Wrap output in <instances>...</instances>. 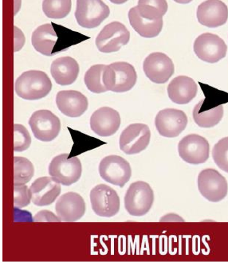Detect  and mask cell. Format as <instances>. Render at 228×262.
I'll return each instance as SVG.
<instances>
[{"label":"cell","mask_w":228,"mask_h":262,"mask_svg":"<svg viewBox=\"0 0 228 262\" xmlns=\"http://www.w3.org/2000/svg\"><path fill=\"white\" fill-rule=\"evenodd\" d=\"M143 70L152 82L164 84L174 74L175 67L169 56L163 53L154 52L144 59Z\"/></svg>","instance_id":"cell-15"},{"label":"cell","mask_w":228,"mask_h":262,"mask_svg":"<svg viewBox=\"0 0 228 262\" xmlns=\"http://www.w3.org/2000/svg\"><path fill=\"white\" fill-rule=\"evenodd\" d=\"M197 183L200 194L212 203L222 201L227 194V181L215 169L203 170L198 176Z\"/></svg>","instance_id":"cell-6"},{"label":"cell","mask_w":228,"mask_h":262,"mask_svg":"<svg viewBox=\"0 0 228 262\" xmlns=\"http://www.w3.org/2000/svg\"><path fill=\"white\" fill-rule=\"evenodd\" d=\"M55 211L61 222L78 221L86 213V203L79 194L67 192L56 202Z\"/></svg>","instance_id":"cell-18"},{"label":"cell","mask_w":228,"mask_h":262,"mask_svg":"<svg viewBox=\"0 0 228 262\" xmlns=\"http://www.w3.org/2000/svg\"><path fill=\"white\" fill-rule=\"evenodd\" d=\"M31 190L25 184H15L14 186V206L15 208H24L31 203Z\"/></svg>","instance_id":"cell-31"},{"label":"cell","mask_w":228,"mask_h":262,"mask_svg":"<svg viewBox=\"0 0 228 262\" xmlns=\"http://www.w3.org/2000/svg\"><path fill=\"white\" fill-rule=\"evenodd\" d=\"M194 52L199 59L208 63H216L226 57L227 46L220 37L204 33L195 40Z\"/></svg>","instance_id":"cell-11"},{"label":"cell","mask_w":228,"mask_h":262,"mask_svg":"<svg viewBox=\"0 0 228 262\" xmlns=\"http://www.w3.org/2000/svg\"><path fill=\"white\" fill-rule=\"evenodd\" d=\"M180 158L188 164H204L209 160L210 145L206 139L198 134H190L183 137L178 144Z\"/></svg>","instance_id":"cell-13"},{"label":"cell","mask_w":228,"mask_h":262,"mask_svg":"<svg viewBox=\"0 0 228 262\" xmlns=\"http://www.w3.org/2000/svg\"><path fill=\"white\" fill-rule=\"evenodd\" d=\"M31 131L37 140L43 142L54 140L61 131V121L49 110L34 112L29 120Z\"/></svg>","instance_id":"cell-10"},{"label":"cell","mask_w":228,"mask_h":262,"mask_svg":"<svg viewBox=\"0 0 228 262\" xmlns=\"http://www.w3.org/2000/svg\"><path fill=\"white\" fill-rule=\"evenodd\" d=\"M102 80L107 91L126 93L134 87L137 74L131 64L119 61L106 66Z\"/></svg>","instance_id":"cell-2"},{"label":"cell","mask_w":228,"mask_h":262,"mask_svg":"<svg viewBox=\"0 0 228 262\" xmlns=\"http://www.w3.org/2000/svg\"><path fill=\"white\" fill-rule=\"evenodd\" d=\"M31 144V137L27 127L22 124H14V151L17 152L26 151Z\"/></svg>","instance_id":"cell-30"},{"label":"cell","mask_w":228,"mask_h":262,"mask_svg":"<svg viewBox=\"0 0 228 262\" xmlns=\"http://www.w3.org/2000/svg\"><path fill=\"white\" fill-rule=\"evenodd\" d=\"M204 100L199 101L193 110V119L199 127L210 128L217 125L223 119V106L222 104L216 106L211 110L202 111L201 106Z\"/></svg>","instance_id":"cell-25"},{"label":"cell","mask_w":228,"mask_h":262,"mask_svg":"<svg viewBox=\"0 0 228 262\" xmlns=\"http://www.w3.org/2000/svg\"><path fill=\"white\" fill-rule=\"evenodd\" d=\"M130 25L134 31L146 38H153L158 36L163 28V18L160 20H150L142 17L137 11V7L129 11Z\"/></svg>","instance_id":"cell-24"},{"label":"cell","mask_w":228,"mask_h":262,"mask_svg":"<svg viewBox=\"0 0 228 262\" xmlns=\"http://www.w3.org/2000/svg\"><path fill=\"white\" fill-rule=\"evenodd\" d=\"M110 1L114 4H123L127 2L128 0H110Z\"/></svg>","instance_id":"cell-36"},{"label":"cell","mask_w":228,"mask_h":262,"mask_svg":"<svg viewBox=\"0 0 228 262\" xmlns=\"http://www.w3.org/2000/svg\"><path fill=\"white\" fill-rule=\"evenodd\" d=\"M151 139V132L144 124H132L120 134L119 145L127 155L138 154L147 148Z\"/></svg>","instance_id":"cell-12"},{"label":"cell","mask_w":228,"mask_h":262,"mask_svg":"<svg viewBox=\"0 0 228 262\" xmlns=\"http://www.w3.org/2000/svg\"><path fill=\"white\" fill-rule=\"evenodd\" d=\"M212 158L220 170L228 173V137L221 139L215 144Z\"/></svg>","instance_id":"cell-29"},{"label":"cell","mask_w":228,"mask_h":262,"mask_svg":"<svg viewBox=\"0 0 228 262\" xmlns=\"http://www.w3.org/2000/svg\"><path fill=\"white\" fill-rule=\"evenodd\" d=\"M138 4L151 6L159 10L163 15L167 13L168 8H169L166 0H139Z\"/></svg>","instance_id":"cell-32"},{"label":"cell","mask_w":228,"mask_h":262,"mask_svg":"<svg viewBox=\"0 0 228 262\" xmlns=\"http://www.w3.org/2000/svg\"><path fill=\"white\" fill-rule=\"evenodd\" d=\"M130 32L120 22H113L106 25L96 38L95 43L101 53L117 52L123 46L129 43Z\"/></svg>","instance_id":"cell-9"},{"label":"cell","mask_w":228,"mask_h":262,"mask_svg":"<svg viewBox=\"0 0 228 262\" xmlns=\"http://www.w3.org/2000/svg\"><path fill=\"white\" fill-rule=\"evenodd\" d=\"M52 82L46 73L40 70L24 72L15 81L17 95L27 101H36L47 97L51 93Z\"/></svg>","instance_id":"cell-1"},{"label":"cell","mask_w":228,"mask_h":262,"mask_svg":"<svg viewBox=\"0 0 228 262\" xmlns=\"http://www.w3.org/2000/svg\"><path fill=\"white\" fill-rule=\"evenodd\" d=\"M175 2L180 4H188L189 3L192 2L193 0H173Z\"/></svg>","instance_id":"cell-35"},{"label":"cell","mask_w":228,"mask_h":262,"mask_svg":"<svg viewBox=\"0 0 228 262\" xmlns=\"http://www.w3.org/2000/svg\"><path fill=\"white\" fill-rule=\"evenodd\" d=\"M168 95L175 104H186L196 97L198 85L194 80L187 76H178L168 86Z\"/></svg>","instance_id":"cell-21"},{"label":"cell","mask_w":228,"mask_h":262,"mask_svg":"<svg viewBox=\"0 0 228 262\" xmlns=\"http://www.w3.org/2000/svg\"><path fill=\"white\" fill-rule=\"evenodd\" d=\"M120 125L118 112L110 107H102L96 110L90 117L92 131L101 137L114 135Z\"/></svg>","instance_id":"cell-17"},{"label":"cell","mask_w":228,"mask_h":262,"mask_svg":"<svg viewBox=\"0 0 228 262\" xmlns=\"http://www.w3.org/2000/svg\"><path fill=\"white\" fill-rule=\"evenodd\" d=\"M198 22L209 28L222 27L227 22V6L221 0H206L196 11Z\"/></svg>","instance_id":"cell-16"},{"label":"cell","mask_w":228,"mask_h":262,"mask_svg":"<svg viewBox=\"0 0 228 262\" xmlns=\"http://www.w3.org/2000/svg\"><path fill=\"white\" fill-rule=\"evenodd\" d=\"M155 125L162 137L174 138L180 136L187 127L188 117L181 110L165 108L157 113Z\"/></svg>","instance_id":"cell-14"},{"label":"cell","mask_w":228,"mask_h":262,"mask_svg":"<svg viewBox=\"0 0 228 262\" xmlns=\"http://www.w3.org/2000/svg\"><path fill=\"white\" fill-rule=\"evenodd\" d=\"M31 200L37 207L52 204L61 193V184L53 177H40L30 187Z\"/></svg>","instance_id":"cell-20"},{"label":"cell","mask_w":228,"mask_h":262,"mask_svg":"<svg viewBox=\"0 0 228 262\" xmlns=\"http://www.w3.org/2000/svg\"><path fill=\"white\" fill-rule=\"evenodd\" d=\"M51 73L57 84L70 85L77 80L79 74V65L71 57H61L53 61Z\"/></svg>","instance_id":"cell-22"},{"label":"cell","mask_w":228,"mask_h":262,"mask_svg":"<svg viewBox=\"0 0 228 262\" xmlns=\"http://www.w3.org/2000/svg\"><path fill=\"white\" fill-rule=\"evenodd\" d=\"M70 155L61 154L54 157L49 165V174L63 186H70L80 180L82 167L77 157H69Z\"/></svg>","instance_id":"cell-4"},{"label":"cell","mask_w":228,"mask_h":262,"mask_svg":"<svg viewBox=\"0 0 228 262\" xmlns=\"http://www.w3.org/2000/svg\"><path fill=\"white\" fill-rule=\"evenodd\" d=\"M34 174L32 163L24 157H14V183L26 184L29 183Z\"/></svg>","instance_id":"cell-28"},{"label":"cell","mask_w":228,"mask_h":262,"mask_svg":"<svg viewBox=\"0 0 228 262\" xmlns=\"http://www.w3.org/2000/svg\"><path fill=\"white\" fill-rule=\"evenodd\" d=\"M110 8L102 0H77L75 18L78 25L93 29L108 18Z\"/></svg>","instance_id":"cell-5"},{"label":"cell","mask_w":228,"mask_h":262,"mask_svg":"<svg viewBox=\"0 0 228 262\" xmlns=\"http://www.w3.org/2000/svg\"><path fill=\"white\" fill-rule=\"evenodd\" d=\"M90 203L94 213L100 217H111L120 210V198L112 187L99 184L90 191Z\"/></svg>","instance_id":"cell-8"},{"label":"cell","mask_w":228,"mask_h":262,"mask_svg":"<svg viewBox=\"0 0 228 262\" xmlns=\"http://www.w3.org/2000/svg\"><path fill=\"white\" fill-rule=\"evenodd\" d=\"M72 7L71 0H44L43 11L46 16L54 19L66 18Z\"/></svg>","instance_id":"cell-27"},{"label":"cell","mask_w":228,"mask_h":262,"mask_svg":"<svg viewBox=\"0 0 228 262\" xmlns=\"http://www.w3.org/2000/svg\"><path fill=\"white\" fill-rule=\"evenodd\" d=\"M56 104L59 111L68 117H81L88 108V99L81 92L63 90L56 96Z\"/></svg>","instance_id":"cell-19"},{"label":"cell","mask_w":228,"mask_h":262,"mask_svg":"<svg viewBox=\"0 0 228 262\" xmlns=\"http://www.w3.org/2000/svg\"><path fill=\"white\" fill-rule=\"evenodd\" d=\"M154 192L149 183L137 181L132 183L125 196V207L130 215L140 217L151 210Z\"/></svg>","instance_id":"cell-3"},{"label":"cell","mask_w":228,"mask_h":262,"mask_svg":"<svg viewBox=\"0 0 228 262\" xmlns=\"http://www.w3.org/2000/svg\"><path fill=\"white\" fill-rule=\"evenodd\" d=\"M58 41V35L52 24L40 26L33 32L31 43L35 51L45 56L52 55Z\"/></svg>","instance_id":"cell-23"},{"label":"cell","mask_w":228,"mask_h":262,"mask_svg":"<svg viewBox=\"0 0 228 262\" xmlns=\"http://www.w3.org/2000/svg\"><path fill=\"white\" fill-rule=\"evenodd\" d=\"M14 30H15V49H14L15 51H14L18 52L25 43V37L21 30L18 29L16 27H14Z\"/></svg>","instance_id":"cell-34"},{"label":"cell","mask_w":228,"mask_h":262,"mask_svg":"<svg viewBox=\"0 0 228 262\" xmlns=\"http://www.w3.org/2000/svg\"><path fill=\"white\" fill-rule=\"evenodd\" d=\"M34 222H58L60 221L58 216H56L53 212L50 210H44L38 212L36 215L33 217Z\"/></svg>","instance_id":"cell-33"},{"label":"cell","mask_w":228,"mask_h":262,"mask_svg":"<svg viewBox=\"0 0 228 262\" xmlns=\"http://www.w3.org/2000/svg\"><path fill=\"white\" fill-rule=\"evenodd\" d=\"M99 174L107 183L123 187L131 178V166L123 157L112 155L101 160Z\"/></svg>","instance_id":"cell-7"},{"label":"cell","mask_w":228,"mask_h":262,"mask_svg":"<svg viewBox=\"0 0 228 262\" xmlns=\"http://www.w3.org/2000/svg\"><path fill=\"white\" fill-rule=\"evenodd\" d=\"M106 66L102 64L90 67L85 74L84 81L87 89L94 94H102L107 92L103 83V72Z\"/></svg>","instance_id":"cell-26"}]
</instances>
